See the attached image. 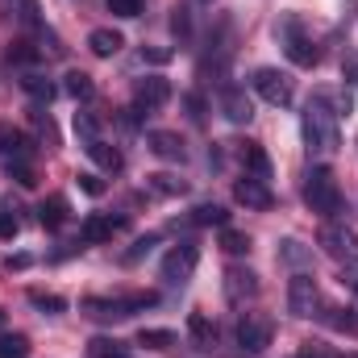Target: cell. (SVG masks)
Returning a JSON list of instances; mask_svg holds the SVG:
<instances>
[{"instance_id": "c3c4849f", "label": "cell", "mask_w": 358, "mask_h": 358, "mask_svg": "<svg viewBox=\"0 0 358 358\" xmlns=\"http://www.w3.org/2000/svg\"><path fill=\"white\" fill-rule=\"evenodd\" d=\"M342 358H358V350H355V355H342Z\"/></svg>"}, {"instance_id": "f546056e", "label": "cell", "mask_w": 358, "mask_h": 358, "mask_svg": "<svg viewBox=\"0 0 358 358\" xmlns=\"http://www.w3.org/2000/svg\"><path fill=\"white\" fill-rule=\"evenodd\" d=\"M88 358H129V350L117 338H92L88 342Z\"/></svg>"}, {"instance_id": "5b68a950", "label": "cell", "mask_w": 358, "mask_h": 358, "mask_svg": "<svg viewBox=\"0 0 358 358\" xmlns=\"http://www.w3.org/2000/svg\"><path fill=\"white\" fill-rule=\"evenodd\" d=\"M34 155H38V146H34L21 129H13L8 121H0V163H4V171L34 167Z\"/></svg>"}, {"instance_id": "7402d4cb", "label": "cell", "mask_w": 358, "mask_h": 358, "mask_svg": "<svg viewBox=\"0 0 358 358\" xmlns=\"http://www.w3.org/2000/svg\"><path fill=\"white\" fill-rule=\"evenodd\" d=\"M80 308H84L88 317H100V321H108V317H125L121 300H104V296H84Z\"/></svg>"}, {"instance_id": "3957f363", "label": "cell", "mask_w": 358, "mask_h": 358, "mask_svg": "<svg viewBox=\"0 0 358 358\" xmlns=\"http://www.w3.org/2000/svg\"><path fill=\"white\" fill-rule=\"evenodd\" d=\"M304 204H308L317 217L342 213V187H338V179H334L329 167H313V171L304 176Z\"/></svg>"}, {"instance_id": "7a4b0ae2", "label": "cell", "mask_w": 358, "mask_h": 358, "mask_svg": "<svg viewBox=\"0 0 358 358\" xmlns=\"http://www.w3.org/2000/svg\"><path fill=\"white\" fill-rule=\"evenodd\" d=\"M275 38L283 42V50H287V59H292L296 67H317V63H321V46L304 34V25H300L296 13H283V17L275 21Z\"/></svg>"}, {"instance_id": "7dc6e473", "label": "cell", "mask_w": 358, "mask_h": 358, "mask_svg": "<svg viewBox=\"0 0 358 358\" xmlns=\"http://www.w3.org/2000/svg\"><path fill=\"white\" fill-rule=\"evenodd\" d=\"M21 8V0H0V17H13Z\"/></svg>"}, {"instance_id": "484cf974", "label": "cell", "mask_w": 358, "mask_h": 358, "mask_svg": "<svg viewBox=\"0 0 358 358\" xmlns=\"http://www.w3.org/2000/svg\"><path fill=\"white\" fill-rule=\"evenodd\" d=\"M187 334H192L200 346H213V342H217V325H213L204 313H192V317H187Z\"/></svg>"}, {"instance_id": "52a82bcc", "label": "cell", "mask_w": 358, "mask_h": 358, "mask_svg": "<svg viewBox=\"0 0 358 358\" xmlns=\"http://www.w3.org/2000/svg\"><path fill=\"white\" fill-rule=\"evenodd\" d=\"M196 263H200V246H196V242H179V246L167 250V259H163V279H167L171 287H179V283L192 279Z\"/></svg>"}, {"instance_id": "ba28073f", "label": "cell", "mask_w": 358, "mask_h": 358, "mask_svg": "<svg viewBox=\"0 0 358 358\" xmlns=\"http://www.w3.org/2000/svg\"><path fill=\"white\" fill-rule=\"evenodd\" d=\"M317 242L325 246V255H334V259H342V263H350L358 259V234L350 225H321V234H317Z\"/></svg>"}, {"instance_id": "ab89813d", "label": "cell", "mask_w": 358, "mask_h": 358, "mask_svg": "<svg viewBox=\"0 0 358 358\" xmlns=\"http://www.w3.org/2000/svg\"><path fill=\"white\" fill-rule=\"evenodd\" d=\"M142 63L163 67V63H171V50H167V46H142Z\"/></svg>"}, {"instance_id": "277c9868", "label": "cell", "mask_w": 358, "mask_h": 358, "mask_svg": "<svg viewBox=\"0 0 358 358\" xmlns=\"http://www.w3.org/2000/svg\"><path fill=\"white\" fill-rule=\"evenodd\" d=\"M250 88L259 92L271 108H287V104L296 100V84H292V76L279 71V67H259V71L250 76Z\"/></svg>"}, {"instance_id": "8992f818", "label": "cell", "mask_w": 358, "mask_h": 358, "mask_svg": "<svg viewBox=\"0 0 358 358\" xmlns=\"http://www.w3.org/2000/svg\"><path fill=\"white\" fill-rule=\"evenodd\" d=\"M287 308H292V317H317L321 287H317V279L308 271H296L292 275V283H287Z\"/></svg>"}, {"instance_id": "9a60e30c", "label": "cell", "mask_w": 358, "mask_h": 358, "mask_svg": "<svg viewBox=\"0 0 358 358\" xmlns=\"http://www.w3.org/2000/svg\"><path fill=\"white\" fill-rule=\"evenodd\" d=\"M117 229H125V217H113V213H92L88 221H84V229H80V238H84V242H108Z\"/></svg>"}, {"instance_id": "8d00e7d4", "label": "cell", "mask_w": 358, "mask_h": 358, "mask_svg": "<svg viewBox=\"0 0 358 358\" xmlns=\"http://www.w3.org/2000/svg\"><path fill=\"white\" fill-rule=\"evenodd\" d=\"M155 242H159L155 234H146V238H138V242H134V250H125V255H121V263H138L142 255H150V250H155Z\"/></svg>"}, {"instance_id": "d6a6232c", "label": "cell", "mask_w": 358, "mask_h": 358, "mask_svg": "<svg viewBox=\"0 0 358 358\" xmlns=\"http://www.w3.org/2000/svg\"><path fill=\"white\" fill-rule=\"evenodd\" d=\"M221 250H225V255H250V238H246L242 229H229V225H225V229H221Z\"/></svg>"}, {"instance_id": "ffe728a7", "label": "cell", "mask_w": 358, "mask_h": 358, "mask_svg": "<svg viewBox=\"0 0 358 358\" xmlns=\"http://www.w3.org/2000/svg\"><path fill=\"white\" fill-rule=\"evenodd\" d=\"M21 88H25L29 100H38V104H50V100L59 96V88H55L46 76H38V71H25V76H21Z\"/></svg>"}, {"instance_id": "f35d334b", "label": "cell", "mask_w": 358, "mask_h": 358, "mask_svg": "<svg viewBox=\"0 0 358 358\" xmlns=\"http://www.w3.org/2000/svg\"><path fill=\"white\" fill-rule=\"evenodd\" d=\"M108 13L113 17H138L142 13V0H108Z\"/></svg>"}, {"instance_id": "d4e9b609", "label": "cell", "mask_w": 358, "mask_h": 358, "mask_svg": "<svg viewBox=\"0 0 358 358\" xmlns=\"http://www.w3.org/2000/svg\"><path fill=\"white\" fill-rule=\"evenodd\" d=\"M29 304L38 308V313H46V317H59V313H67V300L63 296H55V292H29Z\"/></svg>"}, {"instance_id": "b9f144b4", "label": "cell", "mask_w": 358, "mask_h": 358, "mask_svg": "<svg viewBox=\"0 0 358 358\" xmlns=\"http://www.w3.org/2000/svg\"><path fill=\"white\" fill-rule=\"evenodd\" d=\"M17 229H21V221L13 217V208H8V213H0V238H4V242H13V238H17Z\"/></svg>"}, {"instance_id": "5bb4252c", "label": "cell", "mask_w": 358, "mask_h": 358, "mask_svg": "<svg viewBox=\"0 0 358 358\" xmlns=\"http://www.w3.org/2000/svg\"><path fill=\"white\" fill-rule=\"evenodd\" d=\"M146 146H150L159 159H167V163H183V159H187L183 138H179V134H171V129H150V134H146Z\"/></svg>"}, {"instance_id": "681fc988", "label": "cell", "mask_w": 358, "mask_h": 358, "mask_svg": "<svg viewBox=\"0 0 358 358\" xmlns=\"http://www.w3.org/2000/svg\"><path fill=\"white\" fill-rule=\"evenodd\" d=\"M0 325H4V313H0Z\"/></svg>"}, {"instance_id": "ee69618b", "label": "cell", "mask_w": 358, "mask_h": 358, "mask_svg": "<svg viewBox=\"0 0 358 358\" xmlns=\"http://www.w3.org/2000/svg\"><path fill=\"white\" fill-rule=\"evenodd\" d=\"M183 104H187V113H192V121H204V100H200L196 92H187V96H183Z\"/></svg>"}, {"instance_id": "e575fe53", "label": "cell", "mask_w": 358, "mask_h": 358, "mask_svg": "<svg viewBox=\"0 0 358 358\" xmlns=\"http://www.w3.org/2000/svg\"><path fill=\"white\" fill-rule=\"evenodd\" d=\"M159 304V296L155 292H134V296H121V308H125V317H134V313H146V308H155Z\"/></svg>"}, {"instance_id": "7c38bea8", "label": "cell", "mask_w": 358, "mask_h": 358, "mask_svg": "<svg viewBox=\"0 0 358 358\" xmlns=\"http://www.w3.org/2000/svg\"><path fill=\"white\" fill-rule=\"evenodd\" d=\"M221 113H225V121L246 125V121L255 117V104H250L246 88H238V84H221Z\"/></svg>"}, {"instance_id": "60d3db41", "label": "cell", "mask_w": 358, "mask_h": 358, "mask_svg": "<svg viewBox=\"0 0 358 358\" xmlns=\"http://www.w3.org/2000/svg\"><path fill=\"white\" fill-rule=\"evenodd\" d=\"M34 125H38V134L46 138V146H59V134H55V125H50L46 113H34Z\"/></svg>"}, {"instance_id": "9c48e42d", "label": "cell", "mask_w": 358, "mask_h": 358, "mask_svg": "<svg viewBox=\"0 0 358 358\" xmlns=\"http://www.w3.org/2000/svg\"><path fill=\"white\" fill-rule=\"evenodd\" d=\"M271 334H275V325H271L267 317H259V313H246L238 321V346L246 355H263L271 346Z\"/></svg>"}, {"instance_id": "6da1fadb", "label": "cell", "mask_w": 358, "mask_h": 358, "mask_svg": "<svg viewBox=\"0 0 358 358\" xmlns=\"http://www.w3.org/2000/svg\"><path fill=\"white\" fill-rule=\"evenodd\" d=\"M300 134H304V146L313 155H334L342 146V129H338V113L329 108L325 92L317 88V96L308 100L304 108V121H300Z\"/></svg>"}, {"instance_id": "7bdbcfd3", "label": "cell", "mask_w": 358, "mask_h": 358, "mask_svg": "<svg viewBox=\"0 0 358 358\" xmlns=\"http://www.w3.org/2000/svg\"><path fill=\"white\" fill-rule=\"evenodd\" d=\"M342 80H346V84H355V88H358V50H350V55L342 59Z\"/></svg>"}, {"instance_id": "836d02e7", "label": "cell", "mask_w": 358, "mask_h": 358, "mask_svg": "<svg viewBox=\"0 0 358 358\" xmlns=\"http://www.w3.org/2000/svg\"><path fill=\"white\" fill-rule=\"evenodd\" d=\"M0 358H29V338L25 334H4L0 338Z\"/></svg>"}, {"instance_id": "603a6c76", "label": "cell", "mask_w": 358, "mask_h": 358, "mask_svg": "<svg viewBox=\"0 0 358 358\" xmlns=\"http://www.w3.org/2000/svg\"><path fill=\"white\" fill-rule=\"evenodd\" d=\"M192 225H217V229H225L229 225V213L221 204H196L192 208Z\"/></svg>"}, {"instance_id": "f6af8a7d", "label": "cell", "mask_w": 358, "mask_h": 358, "mask_svg": "<svg viewBox=\"0 0 358 358\" xmlns=\"http://www.w3.org/2000/svg\"><path fill=\"white\" fill-rule=\"evenodd\" d=\"M4 267H8V271H25V267H29V255H8V259H4Z\"/></svg>"}, {"instance_id": "ac0fdd59", "label": "cell", "mask_w": 358, "mask_h": 358, "mask_svg": "<svg viewBox=\"0 0 358 358\" xmlns=\"http://www.w3.org/2000/svg\"><path fill=\"white\" fill-rule=\"evenodd\" d=\"M121 46H125V38H121L117 29H92L88 34V50L96 55V59H113Z\"/></svg>"}, {"instance_id": "e0dca14e", "label": "cell", "mask_w": 358, "mask_h": 358, "mask_svg": "<svg viewBox=\"0 0 358 358\" xmlns=\"http://www.w3.org/2000/svg\"><path fill=\"white\" fill-rule=\"evenodd\" d=\"M279 263H287V267H296V271L313 267V246H304L300 238H283L279 242Z\"/></svg>"}, {"instance_id": "8fae6325", "label": "cell", "mask_w": 358, "mask_h": 358, "mask_svg": "<svg viewBox=\"0 0 358 358\" xmlns=\"http://www.w3.org/2000/svg\"><path fill=\"white\" fill-rule=\"evenodd\" d=\"M234 200H238L242 208H255V213H267L271 204H275L271 187L263 183V179H255V176H242L238 183H234Z\"/></svg>"}, {"instance_id": "2e32d148", "label": "cell", "mask_w": 358, "mask_h": 358, "mask_svg": "<svg viewBox=\"0 0 358 358\" xmlns=\"http://www.w3.org/2000/svg\"><path fill=\"white\" fill-rule=\"evenodd\" d=\"M67 217H71V204H67V196H46L42 204H38V221H42V229H59V225H67Z\"/></svg>"}, {"instance_id": "cb8c5ba5", "label": "cell", "mask_w": 358, "mask_h": 358, "mask_svg": "<svg viewBox=\"0 0 358 358\" xmlns=\"http://www.w3.org/2000/svg\"><path fill=\"white\" fill-rule=\"evenodd\" d=\"M63 92H67V96H76V100H92L96 84H92L88 71H67V76H63Z\"/></svg>"}, {"instance_id": "44dd1931", "label": "cell", "mask_w": 358, "mask_h": 358, "mask_svg": "<svg viewBox=\"0 0 358 358\" xmlns=\"http://www.w3.org/2000/svg\"><path fill=\"white\" fill-rule=\"evenodd\" d=\"M146 187L155 192V196H183L187 192V179H179V176H171V171H155V176H146Z\"/></svg>"}, {"instance_id": "d6986e66", "label": "cell", "mask_w": 358, "mask_h": 358, "mask_svg": "<svg viewBox=\"0 0 358 358\" xmlns=\"http://www.w3.org/2000/svg\"><path fill=\"white\" fill-rule=\"evenodd\" d=\"M242 163H246V171L255 179H263V183L271 179V159L259 142H242Z\"/></svg>"}, {"instance_id": "f1b7e54d", "label": "cell", "mask_w": 358, "mask_h": 358, "mask_svg": "<svg viewBox=\"0 0 358 358\" xmlns=\"http://www.w3.org/2000/svg\"><path fill=\"white\" fill-rule=\"evenodd\" d=\"M138 346H146V350H171L176 334L171 329H138Z\"/></svg>"}, {"instance_id": "1f68e13d", "label": "cell", "mask_w": 358, "mask_h": 358, "mask_svg": "<svg viewBox=\"0 0 358 358\" xmlns=\"http://www.w3.org/2000/svg\"><path fill=\"white\" fill-rule=\"evenodd\" d=\"M325 321H329L338 334H355V338H358V313H355V308H329V313H325Z\"/></svg>"}, {"instance_id": "4fadbf2b", "label": "cell", "mask_w": 358, "mask_h": 358, "mask_svg": "<svg viewBox=\"0 0 358 358\" xmlns=\"http://www.w3.org/2000/svg\"><path fill=\"white\" fill-rule=\"evenodd\" d=\"M167 100H171V84L163 76H146V80L134 84V104L138 108H163Z\"/></svg>"}, {"instance_id": "30bf717a", "label": "cell", "mask_w": 358, "mask_h": 358, "mask_svg": "<svg viewBox=\"0 0 358 358\" xmlns=\"http://www.w3.org/2000/svg\"><path fill=\"white\" fill-rule=\"evenodd\" d=\"M221 287H225V300H229V304H246V300L259 296V275L250 267H242V263H234V267H225Z\"/></svg>"}, {"instance_id": "4dcf8cb0", "label": "cell", "mask_w": 358, "mask_h": 358, "mask_svg": "<svg viewBox=\"0 0 358 358\" xmlns=\"http://www.w3.org/2000/svg\"><path fill=\"white\" fill-rule=\"evenodd\" d=\"M171 34L179 38V46L192 42V8H187V4H176V8H171Z\"/></svg>"}, {"instance_id": "83f0119b", "label": "cell", "mask_w": 358, "mask_h": 358, "mask_svg": "<svg viewBox=\"0 0 358 358\" xmlns=\"http://www.w3.org/2000/svg\"><path fill=\"white\" fill-rule=\"evenodd\" d=\"M38 59H42V50H38V46L29 42V38H17V42L8 46V63H21V67H34Z\"/></svg>"}, {"instance_id": "74e56055", "label": "cell", "mask_w": 358, "mask_h": 358, "mask_svg": "<svg viewBox=\"0 0 358 358\" xmlns=\"http://www.w3.org/2000/svg\"><path fill=\"white\" fill-rule=\"evenodd\" d=\"M76 183H80V192H88V196H104V179L96 176V171H80Z\"/></svg>"}, {"instance_id": "4316f807", "label": "cell", "mask_w": 358, "mask_h": 358, "mask_svg": "<svg viewBox=\"0 0 358 358\" xmlns=\"http://www.w3.org/2000/svg\"><path fill=\"white\" fill-rule=\"evenodd\" d=\"M84 150H88L104 171H121V163H125V159H121V150H113L108 142H92V146H84Z\"/></svg>"}, {"instance_id": "d590c367", "label": "cell", "mask_w": 358, "mask_h": 358, "mask_svg": "<svg viewBox=\"0 0 358 358\" xmlns=\"http://www.w3.org/2000/svg\"><path fill=\"white\" fill-rule=\"evenodd\" d=\"M76 134H80V142H84V146L100 142V121H96L92 113H76Z\"/></svg>"}, {"instance_id": "bcb514c9", "label": "cell", "mask_w": 358, "mask_h": 358, "mask_svg": "<svg viewBox=\"0 0 358 358\" xmlns=\"http://www.w3.org/2000/svg\"><path fill=\"white\" fill-rule=\"evenodd\" d=\"M342 279H346L350 287H358V263H355V259H350V267L342 271Z\"/></svg>"}]
</instances>
